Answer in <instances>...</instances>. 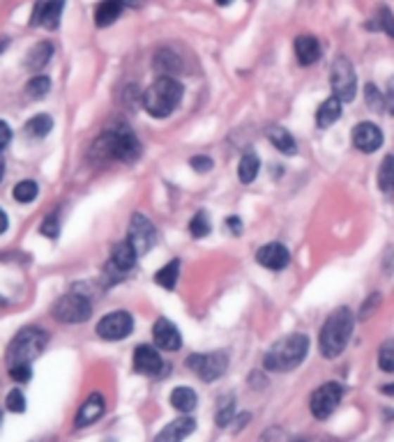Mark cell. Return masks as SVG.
<instances>
[{
  "instance_id": "cell-43",
  "label": "cell",
  "mask_w": 394,
  "mask_h": 442,
  "mask_svg": "<svg viewBox=\"0 0 394 442\" xmlns=\"http://www.w3.org/2000/svg\"><path fill=\"white\" fill-rule=\"evenodd\" d=\"M10 141H12V129H10V124H7L5 120H0V150L10 145Z\"/></svg>"
},
{
  "instance_id": "cell-24",
  "label": "cell",
  "mask_w": 394,
  "mask_h": 442,
  "mask_svg": "<svg viewBox=\"0 0 394 442\" xmlns=\"http://www.w3.org/2000/svg\"><path fill=\"white\" fill-rule=\"evenodd\" d=\"M339 118H341V99L339 97L325 99V102L318 106V111H316V124H318V129L332 127V124L337 122Z\"/></svg>"
},
{
  "instance_id": "cell-14",
  "label": "cell",
  "mask_w": 394,
  "mask_h": 442,
  "mask_svg": "<svg viewBox=\"0 0 394 442\" xmlns=\"http://www.w3.org/2000/svg\"><path fill=\"white\" fill-rule=\"evenodd\" d=\"M353 145L364 155L376 152L383 145V131L374 122H360L353 127Z\"/></svg>"
},
{
  "instance_id": "cell-19",
  "label": "cell",
  "mask_w": 394,
  "mask_h": 442,
  "mask_svg": "<svg viewBox=\"0 0 394 442\" xmlns=\"http://www.w3.org/2000/svg\"><path fill=\"white\" fill-rule=\"evenodd\" d=\"M194 431H196V422L191 420V417H178V420L166 424V427L157 433L155 442H182Z\"/></svg>"
},
{
  "instance_id": "cell-42",
  "label": "cell",
  "mask_w": 394,
  "mask_h": 442,
  "mask_svg": "<svg viewBox=\"0 0 394 442\" xmlns=\"http://www.w3.org/2000/svg\"><path fill=\"white\" fill-rule=\"evenodd\" d=\"M381 304V293H371L369 295V299L364 302V306L360 308V320H364V318H369V316H371V311L376 306Z\"/></svg>"
},
{
  "instance_id": "cell-15",
  "label": "cell",
  "mask_w": 394,
  "mask_h": 442,
  "mask_svg": "<svg viewBox=\"0 0 394 442\" xmlns=\"http://www.w3.org/2000/svg\"><path fill=\"white\" fill-rule=\"evenodd\" d=\"M256 261L265 270L279 272V270H284L288 265L291 254H288V249L281 245V242H270V245H265V247H261L256 252Z\"/></svg>"
},
{
  "instance_id": "cell-6",
  "label": "cell",
  "mask_w": 394,
  "mask_h": 442,
  "mask_svg": "<svg viewBox=\"0 0 394 442\" xmlns=\"http://www.w3.org/2000/svg\"><path fill=\"white\" fill-rule=\"evenodd\" d=\"M51 313L58 323H65V325L86 323L92 316V299L83 293H67L63 297H58Z\"/></svg>"
},
{
  "instance_id": "cell-22",
  "label": "cell",
  "mask_w": 394,
  "mask_h": 442,
  "mask_svg": "<svg viewBox=\"0 0 394 442\" xmlns=\"http://www.w3.org/2000/svg\"><path fill=\"white\" fill-rule=\"evenodd\" d=\"M51 58H53V44L51 41H37V44L26 53V67L32 74H37V72L44 70L49 63H51Z\"/></svg>"
},
{
  "instance_id": "cell-48",
  "label": "cell",
  "mask_w": 394,
  "mask_h": 442,
  "mask_svg": "<svg viewBox=\"0 0 394 442\" xmlns=\"http://www.w3.org/2000/svg\"><path fill=\"white\" fill-rule=\"evenodd\" d=\"M7 46H10V37H0V56L5 53Z\"/></svg>"
},
{
  "instance_id": "cell-10",
  "label": "cell",
  "mask_w": 394,
  "mask_h": 442,
  "mask_svg": "<svg viewBox=\"0 0 394 442\" xmlns=\"http://www.w3.org/2000/svg\"><path fill=\"white\" fill-rule=\"evenodd\" d=\"M136 258H139V254H136V249L132 247L129 240H122L120 245H115L113 252H111V258H108V263L104 268L108 283H115V281L125 279V274L136 265Z\"/></svg>"
},
{
  "instance_id": "cell-52",
  "label": "cell",
  "mask_w": 394,
  "mask_h": 442,
  "mask_svg": "<svg viewBox=\"0 0 394 442\" xmlns=\"http://www.w3.org/2000/svg\"><path fill=\"white\" fill-rule=\"evenodd\" d=\"M3 304H5V299H3V297H0V306H3Z\"/></svg>"
},
{
  "instance_id": "cell-49",
  "label": "cell",
  "mask_w": 394,
  "mask_h": 442,
  "mask_svg": "<svg viewBox=\"0 0 394 442\" xmlns=\"http://www.w3.org/2000/svg\"><path fill=\"white\" fill-rule=\"evenodd\" d=\"M383 394L394 396V385H385V387H383Z\"/></svg>"
},
{
  "instance_id": "cell-17",
  "label": "cell",
  "mask_w": 394,
  "mask_h": 442,
  "mask_svg": "<svg viewBox=\"0 0 394 442\" xmlns=\"http://www.w3.org/2000/svg\"><path fill=\"white\" fill-rule=\"evenodd\" d=\"M134 369L144 375H162L164 373V362H162V355L157 353L153 346H136L134 350Z\"/></svg>"
},
{
  "instance_id": "cell-51",
  "label": "cell",
  "mask_w": 394,
  "mask_h": 442,
  "mask_svg": "<svg viewBox=\"0 0 394 442\" xmlns=\"http://www.w3.org/2000/svg\"><path fill=\"white\" fill-rule=\"evenodd\" d=\"M231 3H233V0H217V5H222V7L224 5H231Z\"/></svg>"
},
{
  "instance_id": "cell-5",
  "label": "cell",
  "mask_w": 394,
  "mask_h": 442,
  "mask_svg": "<svg viewBox=\"0 0 394 442\" xmlns=\"http://www.w3.org/2000/svg\"><path fill=\"white\" fill-rule=\"evenodd\" d=\"M49 344V332L42 327H26L12 339L7 348V364H30Z\"/></svg>"
},
{
  "instance_id": "cell-16",
  "label": "cell",
  "mask_w": 394,
  "mask_h": 442,
  "mask_svg": "<svg viewBox=\"0 0 394 442\" xmlns=\"http://www.w3.org/2000/svg\"><path fill=\"white\" fill-rule=\"evenodd\" d=\"M153 339H155V346L159 350H166V353H175V350H180L182 346V337L178 327L166 318H159L153 325Z\"/></svg>"
},
{
  "instance_id": "cell-32",
  "label": "cell",
  "mask_w": 394,
  "mask_h": 442,
  "mask_svg": "<svg viewBox=\"0 0 394 442\" xmlns=\"http://www.w3.org/2000/svg\"><path fill=\"white\" fill-rule=\"evenodd\" d=\"M39 194V185L35 180H21L19 185H16L12 189V196H14V201H19V203H30V201H35Z\"/></svg>"
},
{
  "instance_id": "cell-1",
  "label": "cell",
  "mask_w": 394,
  "mask_h": 442,
  "mask_svg": "<svg viewBox=\"0 0 394 442\" xmlns=\"http://www.w3.org/2000/svg\"><path fill=\"white\" fill-rule=\"evenodd\" d=\"M90 157H92V162H97V164H104V162L132 164L141 157V143L127 124L108 127V129H104V134L92 143Z\"/></svg>"
},
{
  "instance_id": "cell-20",
  "label": "cell",
  "mask_w": 394,
  "mask_h": 442,
  "mask_svg": "<svg viewBox=\"0 0 394 442\" xmlns=\"http://www.w3.org/2000/svg\"><path fill=\"white\" fill-rule=\"evenodd\" d=\"M153 67L159 77H175L182 72V60L178 53H173L171 48H159L153 58Z\"/></svg>"
},
{
  "instance_id": "cell-39",
  "label": "cell",
  "mask_w": 394,
  "mask_h": 442,
  "mask_svg": "<svg viewBox=\"0 0 394 442\" xmlns=\"http://www.w3.org/2000/svg\"><path fill=\"white\" fill-rule=\"evenodd\" d=\"M39 233L42 235H46V238H51V240H56L58 235H61V221H58V214H49L46 219L42 221Z\"/></svg>"
},
{
  "instance_id": "cell-29",
  "label": "cell",
  "mask_w": 394,
  "mask_h": 442,
  "mask_svg": "<svg viewBox=\"0 0 394 442\" xmlns=\"http://www.w3.org/2000/svg\"><path fill=\"white\" fill-rule=\"evenodd\" d=\"M53 129V118L51 115H35V118H30L28 122H26V134L30 136V138H44V136H49V131Z\"/></svg>"
},
{
  "instance_id": "cell-36",
  "label": "cell",
  "mask_w": 394,
  "mask_h": 442,
  "mask_svg": "<svg viewBox=\"0 0 394 442\" xmlns=\"http://www.w3.org/2000/svg\"><path fill=\"white\" fill-rule=\"evenodd\" d=\"M210 219H208V214L205 212H196L194 216H191V221H189V233L194 238H205L208 233H210Z\"/></svg>"
},
{
  "instance_id": "cell-28",
  "label": "cell",
  "mask_w": 394,
  "mask_h": 442,
  "mask_svg": "<svg viewBox=\"0 0 394 442\" xmlns=\"http://www.w3.org/2000/svg\"><path fill=\"white\" fill-rule=\"evenodd\" d=\"M178 277H180V261H178V258H173V261H171V263H166L162 270H157L155 281H157L162 288L173 290V288H175V283H178Z\"/></svg>"
},
{
  "instance_id": "cell-2",
  "label": "cell",
  "mask_w": 394,
  "mask_h": 442,
  "mask_svg": "<svg viewBox=\"0 0 394 442\" xmlns=\"http://www.w3.org/2000/svg\"><path fill=\"white\" fill-rule=\"evenodd\" d=\"M353 325H355V316L348 306H341L337 311H332L323 325L321 337H318L321 355L328 357V360L339 357L343 350H346L350 334H353Z\"/></svg>"
},
{
  "instance_id": "cell-4",
  "label": "cell",
  "mask_w": 394,
  "mask_h": 442,
  "mask_svg": "<svg viewBox=\"0 0 394 442\" xmlns=\"http://www.w3.org/2000/svg\"><path fill=\"white\" fill-rule=\"evenodd\" d=\"M309 353V339L305 334H288L270 346V350L263 357V364L267 371H293L307 360Z\"/></svg>"
},
{
  "instance_id": "cell-25",
  "label": "cell",
  "mask_w": 394,
  "mask_h": 442,
  "mask_svg": "<svg viewBox=\"0 0 394 442\" xmlns=\"http://www.w3.org/2000/svg\"><path fill=\"white\" fill-rule=\"evenodd\" d=\"M198 403V396H196V391L191 389V387H175L171 391V405L175 408V410H180V412H191L196 408Z\"/></svg>"
},
{
  "instance_id": "cell-9",
  "label": "cell",
  "mask_w": 394,
  "mask_h": 442,
  "mask_svg": "<svg viewBox=\"0 0 394 442\" xmlns=\"http://www.w3.org/2000/svg\"><path fill=\"white\" fill-rule=\"evenodd\" d=\"M341 396H343V387L339 382H325L309 398V410H312L316 420H328L341 403Z\"/></svg>"
},
{
  "instance_id": "cell-26",
  "label": "cell",
  "mask_w": 394,
  "mask_h": 442,
  "mask_svg": "<svg viewBox=\"0 0 394 442\" xmlns=\"http://www.w3.org/2000/svg\"><path fill=\"white\" fill-rule=\"evenodd\" d=\"M267 138H270V143L279 150V152L284 155H296V138H293V134L288 129L284 127H270L267 129Z\"/></svg>"
},
{
  "instance_id": "cell-13",
  "label": "cell",
  "mask_w": 394,
  "mask_h": 442,
  "mask_svg": "<svg viewBox=\"0 0 394 442\" xmlns=\"http://www.w3.org/2000/svg\"><path fill=\"white\" fill-rule=\"evenodd\" d=\"M65 10V0H37L30 14V26H42L46 30H56L61 26V16Z\"/></svg>"
},
{
  "instance_id": "cell-40",
  "label": "cell",
  "mask_w": 394,
  "mask_h": 442,
  "mask_svg": "<svg viewBox=\"0 0 394 442\" xmlns=\"http://www.w3.org/2000/svg\"><path fill=\"white\" fill-rule=\"evenodd\" d=\"M10 375L16 382H28L32 378V369H30V364H12Z\"/></svg>"
},
{
  "instance_id": "cell-12",
  "label": "cell",
  "mask_w": 394,
  "mask_h": 442,
  "mask_svg": "<svg viewBox=\"0 0 394 442\" xmlns=\"http://www.w3.org/2000/svg\"><path fill=\"white\" fill-rule=\"evenodd\" d=\"M127 240L132 242V247L136 249V254H148L150 249L155 247L157 242V230L153 226V221L148 219L144 214H132V221H129V233H127Z\"/></svg>"
},
{
  "instance_id": "cell-45",
  "label": "cell",
  "mask_w": 394,
  "mask_h": 442,
  "mask_svg": "<svg viewBox=\"0 0 394 442\" xmlns=\"http://www.w3.org/2000/svg\"><path fill=\"white\" fill-rule=\"evenodd\" d=\"M226 228H231L238 235V233L242 230V223H240L238 216H229V219H226Z\"/></svg>"
},
{
  "instance_id": "cell-7",
  "label": "cell",
  "mask_w": 394,
  "mask_h": 442,
  "mask_svg": "<svg viewBox=\"0 0 394 442\" xmlns=\"http://www.w3.org/2000/svg\"><path fill=\"white\" fill-rule=\"evenodd\" d=\"M330 83H332V93L334 97H339L341 102H353L355 93H357V77L355 70L350 65L348 58L339 56L332 65L330 72Z\"/></svg>"
},
{
  "instance_id": "cell-47",
  "label": "cell",
  "mask_w": 394,
  "mask_h": 442,
  "mask_svg": "<svg viewBox=\"0 0 394 442\" xmlns=\"http://www.w3.org/2000/svg\"><path fill=\"white\" fill-rule=\"evenodd\" d=\"M7 226H10V219H7L5 210H0V235H3V233L7 230Z\"/></svg>"
},
{
  "instance_id": "cell-3",
  "label": "cell",
  "mask_w": 394,
  "mask_h": 442,
  "mask_svg": "<svg viewBox=\"0 0 394 442\" xmlns=\"http://www.w3.org/2000/svg\"><path fill=\"white\" fill-rule=\"evenodd\" d=\"M182 93L184 88L178 79L159 77L153 86L141 95V102H144L148 115H153V118H166V115H171L175 108L180 106Z\"/></svg>"
},
{
  "instance_id": "cell-37",
  "label": "cell",
  "mask_w": 394,
  "mask_h": 442,
  "mask_svg": "<svg viewBox=\"0 0 394 442\" xmlns=\"http://www.w3.org/2000/svg\"><path fill=\"white\" fill-rule=\"evenodd\" d=\"M364 102L371 111H383L385 108V95L374 86V83H367L364 86Z\"/></svg>"
},
{
  "instance_id": "cell-44",
  "label": "cell",
  "mask_w": 394,
  "mask_h": 442,
  "mask_svg": "<svg viewBox=\"0 0 394 442\" xmlns=\"http://www.w3.org/2000/svg\"><path fill=\"white\" fill-rule=\"evenodd\" d=\"M385 108H388L390 115H394V79H390V83H388V93H385Z\"/></svg>"
},
{
  "instance_id": "cell-50",
  "label": "cell",
  "mask_w": 394,
  "mask_h": 442,
  "mask_svg": "<svg viewBox=\"0 0 394 442\" xmlns=\"http://www.w3.org/2000/svg\"><path fill=\"white\" fill-rule=\"evenodd\" d=\"M3 178H5V160L0 157V182H3Z\"/></svg>"
},
{
  "instance_id": "cell-38",
  "label": "cell",
  "mask_w": 394,
  "mask_h": 442,
  "mask_svg": "<svg viewBox=\"0 0 394 442\" xmlns=\"http://www.w3.org/2000/svg\"><path fill=\"white\" fill-rule=\"evenodd\" d=\"M5 405H7V410H12V412H23V410H26V396H23V391L14 387L10 394H7Z\"/></svg>"
},
{
  "instance_id": "cell-35",
  "label": "cell",
  "mask_w": 394,
  "mask_h": 442,
  "mask_svg": "<svg viewBox=\"0 0 394 442\" xmlns=\"http://www.w3.org/2000/svg\"><path fill=\"white\" fill-rule=\"evenodd\" d=\"M379 366L385 373L394 371V339H388L379 350Z\"/></svg>"
},
{
  "instance_id": "cell-30",
  "label": "cell",
  "mask_w": 394,
  "mask_h": 442,
  "mask_svg": "<svg viewBox=\"0 0 394 442\" xmlns=\"http://www.w3.org/2000/svg\"><path fill=\"white\" fill-rule=\"evenodd\" d=\"M379 187L385 194H394V155H388L379 169Z\"/></svg>"
},
{
  "instance_id": "cell-41",
  "label": "cell",
  "mask_w": 394,
  "mask_h": 442,
  "mask_svg": "<svg viewBox=\"0 0 394 442\" xmlns=\"http://www.w3.org/2000/svg\"><path fill=\"white\" fill-rule=\"evenodd\" d=\"M189 166L196 173H208L212 169V160H210V157H205V155H196V157H191V160H189Z\"/></svg>"
},
{
  "instance_id": "cell-46",
  "label": "cell",
  "mask_w": 394,
  "mask_h": 442,
  "mask_svg": "<svg viewBox=\"0 0 394 442\" xmlns=\"http://www.w3.org/2000/svg\"><path fill=\"white\" fill-rule=\"evenodd\" d=\"M148 0H122L125 7H132V10H139V7H144Z\"/></svg>"
},
{
  "instance_id": "cell-27",
  "label": "cell",
  "mask_w": 394,
  "mask_h": 442,
  "mask_svg": "<svg viewBox=\"0 0 394 442\" xmlns=\"http://www.w3.org/2000/svg\"><path fill=\"white\" fill-rule=\"evenodd\" d=\"M258 171H261V160H258L254 152L242 155L240 166H238V178L242 185H251V182L258 178Z\"/></svg>"
},
{
  "instance_id": "cell-11",
  "label": "cell",
  "mask_w": 394,
  "mask_h": 442,
  "mask_svg": "<svg viewBox=\"0 0 394 442\" xmlns=\"http://www.w3.org/2000/svg\"><path fill=\"white\" fill-rule=\"evenodd\" d=\"M134 330V318L129 311H111L97 323V337L104 341H120L127 339Z\"/></svg>"
},
{
  "instance_id": "cell-33",
  "label": "cell",
  "mask_w": 394,
  "mask_h": 442,
  "mask_svg": "<svg viewBox=\"0 0 394 442\" xmlns=\"http://www.w3.org/2000/svg\"><path fill=\"white\" fill-rule=\"evenodd\" d=\"M369 28L371 30H381L385 35H390L394 39V14L390 12V7H381L379 14L374 16V23H369Z\"/></svg>"
},
{
  "instance_id": "cell-18",
  "label": "cell",
  "mask_w": 394,
  "mask_h": 442,
  "mask_svg": "<svg viewBox=\"0 0 394 442\" xmlns=\"http://www.w3.org/2000/svg\"><path fill=\"white\" fill-rule=\"evenodd\" d=\"M106 412V401L102 394H90L86 401H83V405L79 408L77 412V420H74V424H77L79 429L83 427H90V424H95L99 417H102Z\"/></svg>"
},
{
  "instance_id": "cell-53",
  "label": "cell",
  "mask_w": 394,
  "mask_h": 442,
  "mask_svg": "<svg viewBox=\"0 0 394 442\" xmlns=\"http://www.w3.org/2000/svg\"><path fill=\"white\" fill-rule=\"evenodd\" d=\"M0 422H3V412H0Z\"/></svg>"
},
{
  "instance_id": "cell-8",
  "label": "cell",
  "mask_w": 394,
  "mask_h": 442,
  "mask_svg": "<svg viewBox=\"0 0 394 442\" xmlns=\"http://www.w3.org/2000/svg\"><path fill=\"white\" fill-rule=\"evenodd\" d=\"M187 366L203 382H215L229 369V355H226L224 350H215V353H208V355H189Z\"/></svg>"
},
{
  "instance_id": "cell-34",
  "label": "cell",
  "mask_w": 394,
  "mask_h": 442,
  "mask_svg": "<svg viewBox=\"0 0 394 442\" xmlns=\"http://www.w3.org/2000/svg\"><path fill=\"white\" fill-rule=\"evenodd\" d=\"M233 412H236V401H233V396H224L220 401V408H217V427H231Z\"/></svg>"
},
{
  "instance_id": "cell-21",
  "label": "cell",
  "mask_w": 394,
  "mask_h": 442,
  "mask_svg": "<svg viewBox=\"0 0 394 442\" xmlns=\"http://www.w3.org/2000/svg\"><path fill=\"white\" fill-rule=\"evenodd\" d=\"M296 56L303 67L314 65L318 58H321V44H318V39L314 35H300L296 39Z\"/></svg>"
},
{
  "instance_id": "cell-23",
  "label": "cell",
  "mask_w": 394,
  "mask_h": 442,
  "mask_svg": "<svg viewBox=\"0 0 394 442\" xmlns=\"http://www.w3.org/2000/svg\"><path fill=\"white\" fill-rule=\"evenodd\" d=\"M125 10L122 0H102L97 7H95V23L97 28H106L111 26L120 19V14Z\"/></svg>"
},
{
  "instance_id": "cell-31",
  "label": "cell",
  "mask_w": 394,
  "mask_h": 442,
  "mask_svg": "<svg viewBox=\"0 0 394 442\" xmlns=\"http://www.w3.org/2000/svg\"><path fill=\"white\" fill-rule=\"evenodd\" d=\"M26 93L30 99H42L51 93V79L44 77V74H35L28 83H26Z\"/></svg>"
}]
</instances>
